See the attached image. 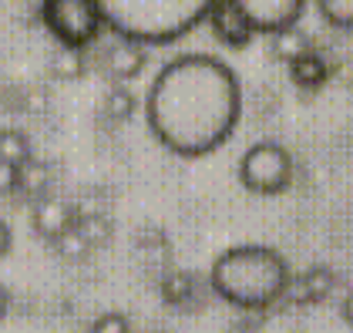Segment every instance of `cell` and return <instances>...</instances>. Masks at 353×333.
Instances as JSON below:
<instances>
[{"label":"cell","mask_w":353,"mask_h":333,"mask_svg":"<svg viewBox=\"0 0 353 333\" xmlns=\"http://www.w3.org/2000/svg\"><path fill=\"white\" fill-rule=\"evenodd\" d=\"M243 114L239 74L209 51L165 61L145 91L152 135L179 159H202L232 139Z\"/></svg>","instance_id":"1"},{"label":"cell","mask_w":353,"mask_h":333,"mask_svg":"<svg viewBox=\"0 0 353 333\" xmlns=\"http://www.w3.org/2000/svg\"><path fill=\"white\" fill-rule=\"evenodd\" d=\"M209 286L216 296L239 310H270L290 286V263L266 243L229 246L212 259Z\"/></svg>","instance_id":"2"},{"label":"cell","mask_w":353,"mask_h":333,"mask_svg":"<svg viewBox=\"0 0 353 333\" xmlns=\"http://www.w3.org/2000/svg\"><path fill=\"white\" fill-rule=\"evenodd\" d=\"M216 0H98L105 28L135 44H175L199 28Z\"/></svg>","instance_id":"3"},{"label":"cell","mask_w":353,"mask_h":333,"mask_svg":"<svg viewBox=\"0 0 353 333\" xmlns=\"http://www.w3.org/2000/svg\"><path fill=\"white\" fill-rule=\"evenodd\" d=\"M41 17L57 44L74 51H88L105 30L98 0H41Z\"/></svg>","instance_id":"4"},{"label":"cell","mask_w":353,"mask_h":333,"mask_svg":"<svg viewBox=\"0 0 353 333\" xmlns=\"http://www.w3.org/2000/svg\"><path fill=\"white\" fill-rule=\"evenodd\" d=\"M239 182L256 195H276L293 182V155L272 139L252 141L239 159Z\"/></svg>","instance_id":"5"},{"label":"cell","mask_w":353,"mask_h":333,"mask_svg":"<svg viewBox=\"0 0 353 333\" xmlns=\"http://www.w3.org/2000/svg\"><path fill=\"white\" fill-rule=\"evenodd\" d=\"M232 3L256 34H272L279 28L299 24V14L306 7V0H232Z\"/></svg>","instance_id":"6"},{"label":"cell","mask_w":353,"mask_h":333,"mask_svg":"<svg viewBox=\"0 0 353 333\" xmlns=\"http://www.w3.org/2000/svg\"><path fill=\"white\" fill-rule=\"evenodd\" d=\"M145 64H148V48L128 41V37H114L105 48V54H101V71L111 78V84L135 81L138 74L145 71Z\"/></svg>","instance_id":"7"},{"label":"cell","mask_w":353,"mask_h":333,"mask_svg":"<svg viewBox=\"0 0 353 333\" xmlns=\"http://www.w3.org/2000/svg\"><path fill=\"white\" fill-rule=\"evenodd\" d=\"M205 21H209V28H212V34H216L219 41H222L225 48H236V51H243L245 44L252 41V34H256L232 0H216V3L209 7Z\"/></svg>","instance_id":"8"},{"label":"cell","mask_w":353,"mask_h":333,"mask_svg":"<svg viewBox=\"0 0 353 333\" xmlns=\"http://www.w3.org/2000/svg\"><path fill=\"white\" fill-rule=\"evenodd\" d=\"M78 219V209L71 205V202H64V199H57V195H44V199H37L34 202V209H30V225H34V232L41 236V239H57L64 229H71Z\"/></svg>","instance_id":"9"},{"label":"cell","mask_w":353,"mask_h":333,"mask_svg":"<svg viewBox=\"0 0 353 333\" xmlns=\"http://www.w3.org/2000/svg\"><path fill=\"white\" fill-rule=\"evenodd\" d=\"M336 286V276L330 266H310L303 270L299 276H290V286L283 296H290L296 306H306V303H320L323 296H330V290Z\"/></svg>","instance_id":"10"},{"label":"cell","mask_w":353,"mask_h":333,"mask_svg":"<svg viewBox=\"0 0 353 333\" xmlns=\"http://www.w3.org/2000/svg\"><path fill=\"white\" fill-rule=\"evenodd\" d=\"M286 68H290V81L296 88H303V91H313V88H320L330 78V61L316 48H310L306 54L293 57Z\"/></svg>","instance_id":"11"},{"label":"cell","mask_w":353,"mask_h":333,"mask_svg":"<svg viewBox=\"0 0 353 333\" xmlns=\"http://www.w3.org/2000/svg\"><path fill=\"white\" fill-rule=\"evenodd\" d=\"M310 48H313V37L299 28V24H290V28H279L270 34V54L276 57V61H283V64H290L293 57L306 54Z\"/></svg>","instance_id":"12"},{"label":"cell","mask_w":353,"mask_h":333,"mask_svg":"<svg viewBox=\"0 0 353 333\" xmlns=\"http://www.w3.org/2000/svg\"><path fill=\"white\" fill-rule=\"evenodd\" d=\"M51 189V165L41 159H28L24 165L17 168V192H24L28 199H44Z\"/></svg>","instance_id":"13"},{"label":"cell","mask_w":353,"mask_h":333,"mask_svg":"<svg viewBox=\"0 0 353 333\" xmlns=\"http://www.w3.org/2000/svg\"><path fill=\"white\" fill-rule=\"evenodd\" d=\"M138 108V94L128 84H111L108 91L101 94V114L111 121H128Z\"/></svg>","instance_id":"14"},{"label":"cell","mask_w":353,"mask_h":333,"mask_svg":"<svg viewBox=\"0 0 353 333\" xmlns=\"http://www.w3.org/2000/svg\"><path fill=\"white\" fill-rule=\"evenodd\" d=\"M28 159H34L28 135H24L21 128H0V162L21 168Z\"/></svg>","instance_id":"15"},{"label":"cell","mask_w":353,"mask_h":333,"mask_svg":"<svg viewBox=\"0 0 353 333\" xmlns=\"http://www.w3.org/2000/svg\"><path fill=\"white\" fill-rule=\"evenodd\" d=\"M195 290V276L192 273H182V270H172L162 276V300L172 306H185V300Z\"/></svg>","instance_id":"16"},{"label":"cell","mask_w":353,"mask_h":333,"mask_svg":"<svg viewBox=\"0 0 353 333\" xmlns=\"http://www.w3.org/2000/svg\"><path fill=\"white\" fill-rule=\"evenodd\" d=\"M74 222H78V219H74ZM51 246H54L57 256H61V259H68V263H81L84 256L91 252V246H88V239L81 236V229H78V225L64 229L57 239H51Z\"/></svg>","instance_id":"17"},{"label":"cell","mask_w":353,"mask_h":333,"mask_svg":"<svg viewBox=\"0 0 353 333\" xmlns=\"http://www.w3.org/2000/svg\"><path fill=\"white\" fill-rule=\"evenodd\" d=\"M51 71H54V78H64V81L81 78L84 74V51L61 48V44H57V51L51 54Z\"/></svg>","instance_id":"18"},{"label":"cell","mask_w":353,"mask_h":333,"mask_svg":"<svg viewBox=\"0 0 353 333\" xmlns=\"http://www.w3.org/2000/svg\"><path fill=\"white\" fill-rule=\"evenodd\" d=\"M78 229H81V236L88 239V246L94 250V246H101V243H108L111 236V222L101 216V212H78V222H74Z\"/></svg>","instance_id":"19"},{"label":"cell","mask_w":353,"mask_h":333,"mask_svg":"<svg viewBox=\"0 0 353 333\" xmlns=\"http://www.w3.org/2000/svg\"><path fill=\"white\" fill-rule=\"evenodd\" d=\"M316 10H320V17L326 24H333V28H343V30L353 28V0H316Z\"/></svg>","instance_id":"20"},{"label":"cell","mask_w":353,"mask_h":333,"mask_svg":"<svg viewBox=\"0 0 353 333\" xmlns=\"http://www.w3.org/2000/svg\"><path fill=\"white\" fill-rule=\"evenodd\" d=\"M88 333H132V320L125 313H118V310H108V313L94 316Z\"/></svg>","instance_id":"21"},{"label":"cell","mask_w":353,"mask_h":333,"mask_svg":"<svg viewBox=\"0 0 353 333\" xmlns=\"http://www.w3.org/2000/svg\"><path fill=\"white\" fill-rule=\"evenodd\" d=\"M10 192H17V168L0 162V195H10Z\"/></svg>","instance_id":"22"},{"label":"cell","mask_w":353,"mask_h":333,"mask_svg":"<svg viewBox=\"0 0 353 333\" xmlns=\"http://www.w3.org/2000/svg\"><path fill=\"white\" fill-rule=\"evenodd\" d=\"M10 246H14V232H10V225L0 219V259L10 252Z\"/></svg>","instance_id":"23"},{"label":"cell","mask_w":353,"mask_h":333,"mask_svg":"<svg viewBox=\"0 0 353 333\" xmlns=\"http://www.w3.org/2000/svg\"><path fill=\"white\" fill-rule=\"evenodd\" d=\"M340 313H343V320L347 323H353V290L343 296V303H340Z\"/></svg>","instance_id":"24"},{"label":"cell","mask_w":353,"mask_h":333,"mask_svg":"<svg viewBox=\"0 0 353 333\" xmlns=\"http://www.w3.org/2000/svg\"><path fill=\"white\" fill-rule=\"evenodd\" d=\"M7 306H10V296H7V290L0 286V320L7 316Z\"/></svg>","instance_id":"25"}]
</instances>
